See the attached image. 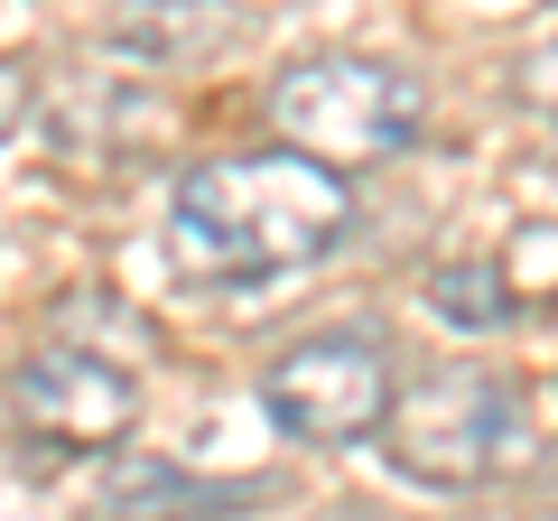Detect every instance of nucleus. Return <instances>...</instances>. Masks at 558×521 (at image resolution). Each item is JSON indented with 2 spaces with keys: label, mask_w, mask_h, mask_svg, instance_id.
<instances>
[{
  "label": "nucleus",
  "mask_w": 558,
  "mask_h": 521,
  "mask_svg": "<svg viewBox=\"0 0 558 521\" xmlns=\"http://www.w3.org/2000/svg\"><path fill=\"white\" fill-rule=\"evenodd\" d=\"M233 502H260V484H196L186 465L149 457V447H121L102 475V521H215Z\"/></svg>",
  "instance_id": "nucleus-7"
},
{
  "label": "nucleus",
  "mask_w": 558,
  "mask_h": 521,
  "mask_svg": "<svg viewBox=\"0 0 558 521\" xmlns=\"http://www.w3.org/2000/svg\"><path fill=\"white\" fill-rule=\"evenodd\" d=\"M428 317L457 326V336H502V326H521V289L502 260H438L428 270Z\"/></svg>",
  "instance_id": "nucleus-8"
},
{
  "label": "nucleus",
  "mask_w": 558,
  "mask_h": 521,
  "mask_svg": "<svg viewBox=\"0 0 558 521\" xmlns=\"http://www.w3.org/2000/svg\"><path fill=\"white\" fill-rule=\"evenodd\" d=\"M354 223V186L344 168L307 159V149H242V159H205L178 178L168 205V242L196 280H279L336 252Z\"/></svg>",
  "instance_id": "nucleus-1"
},
{
  "label": "nucleus",
  "mask_w": 558,
  "mask_h": 521,
  "mask_svg": "<svg viewBox=\"0 0 558 521\" xmlns=\"http://www.w3.org/2000/svg\"><path fill=\"white\" fill-rule=\"evenodd\" d=\"M10 420L38 447H121L140 420V391L121 363L84 354V344H38L10 373Z\"/></svg>",
  "instance_id": "nucleus-5"
},
{
  "label": "nucleus",
  "mask_w": 558,
  "mask_h": 521,
  "mask_svg": "<svg viewBox=\"0 0 558 521\" xmlns=\"http://www.w3.org/2000/svg\"><path fill=\"white\" fill-rule=\"evenodd\" d=\"M28 102H38V84H28V65H10V57H0V141H10V131L28 121Z\"/></svg>",
  "instance_id": "nucleus-10"
},
{
  "label": "nucleus",
  "mask_w": 558,
  "mask_h": 521,
  "mask_svg": "<svg viewBox=\"0 0 558 521\" xmlns=\"http://www.w3.org/2000/svg\"><path fill=\"white\" fill-rule=\"evenodd\" d=\"M391 401H400L391 354H381L373 336H354V326H336V336H299L270 373H260V410H270L279 438H299V447L381 438Z\"/></svg>",
  "instance_id": "nucleus-4"
},
{
  "label": "nucleus",
  "mask_w": 558,
  "mask_h": 521,
  "mask_svg": "<svg viewBox=\"0 0 558 521\" xmlns=\"http://www.w3.org/2000/svg\"><path fill=\"white\" fill-rule=\"evenodd\" d=\"M381 457L410 484H428V494H475V484L512 475L531 457V410H521V391L502 373L457 363V373H428L391 401Z\"/></svg>",
  "instance_id": "nucleus-2"
},
{
  "label": "nucleus",
  "mask_w": 558,
  "mask_h": 521,
  "mask_svg": "<svg viewBox=\"0 0 558 521\" xmlns=\"http://www.w3.org/2000/svg\"><path fill=\"white\" fill-rule=\"evenodd\" d=\"M428 121V84L400 75L381 57H307L270 84V131L279 149H307L326 168H363L418 141Z\"/></svg>",
  "instance_id": "nucleus-3"
},
{
  "label": "nucleus",
  "mask_w": 558,
  "mask_h": 521,
  "mask_svg": "<svg viewBox=\"0 0 558 521\" xmlns=\"http://www.w3.org/2000/svg\"><path fill=\"white\" fill-rule=\"evenodd\" d=\"M233 28H242L233 0H112L102 47L131 57V65H196V57H215Z\"/></svg>",
  "instance_id": "nucleus-6"
},
{
  "label": "nucleus",
  "mask_w": 558,
  "mask_h": 521,
  "mask_svg": "<svg viewBox=\"0 0 558 521\" xmlns=\"http://www.w3.org/2000/svg\"><path fill=\"white\" fill-rule=\"evenodd\" d=\"M512 94L531 102V112H549V121H558V38L521 47V65H512Z\"/></svg>",
  "instance_id": "nucleus-9"
}]
</instances>
